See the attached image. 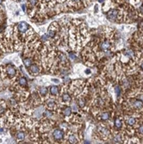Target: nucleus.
Returning a JSON list of instances; mask_svg holds the SVG:
<instances>
[{
	"label": "nucleus",
	"instance_id": "nucleus-14",
	"mask_svg": "<svg viewBox=\"0 0 143 144\" xmlns=\"http://www.w3.org/2000/svg\"><path fill=\"white\" fill-rule=\"evenodd\" d=\"M100 120H102V121H106V120H109V112H103L101 115H100V117H98Z\"/></svg>",
	"mask_w": 143,
	"mask_h": 144
},
{
	"label": "nucleus",
	"instance_id": "nucleus-26",
	"mask_svg": "<svg viewBox=\"0 0 143 144\" xmlns=\"http://www.w3.org/2000/svg\"><path fill=\"white\" fill-rule=\"evenodd\" d=\"M59 2H65V1H66V0H59Z\"/></svg>",
	"mask_w": 143,
	"mask_h": 144
},
{
	"label": "nucleus",
	"instance_id": "nucleus-10",
	"mask_svg": "<svg viewBox=\"0 0 143 144\" xmlns=\"http://www.w3.org/2000/svg\"><path fill=\"white\" fill-rule=\"evenodd\" d=\"M114 126L115 128L117 129H120L122 127H123V119L121 117H117L115 120V123H114Z\"/></svg>",
	"mask_w": 143,
	"mask_h": 144
},
{
	"label": "nucleus",
	"instance_id": "nucleus-19",
	"mask_svg": "<svg viewBox=\"0 0 143 144\" xmlns=\"http://www.w3.org/2000/svg\"><path fill=\"white\" fill-rule=\"evenodd\" d=\"M43 116L44 117H50L51 116H52V111L48 109V110H46L43 112Z\"/></svg>",
	"mask_w": 143,
	"mask_h": 144
},
{
	"label": "nucleus",
	"instance_id": "nucleus-25",
	"mask_svg": "<svg viewBox=\"0 0 143 144\" xmlns=\"http://www.w3.org/2000/svg\"><path fill=\"white\" fill-rule=\"evenodd\" d=\"M141 70H142V71H143V63L141 65Z\"/></svg>",
	"mask_w": 143,
	"mask_h": 144
},
{
	"label": "nucleus",
	"instance_id": "nucleus-27",
	"mask_svg": "<svg viewBox=\"0 0 143 144\" xmlns=\"http://www.w3.org/2000/svg\"><path fill=\"white\" fill-rule=\"evenodd\" d=\"M3 132V129H0V134Z\"/></svg>",
	"mask_w": 143,
	"mask_h": 144
},
{
	"label": "nucleus",
	"instance_id": "nucleus-20",
	"mask_svg": "<svg viewBox=\"0 0 143 144\" xmlns=\"http://www.w3.org/2000/svg\"><path fill=\"white\" fill-rule=\"evenodd\" d=\"M38 3V0H29V4H30V6H35Z\"/></svg>",
	"mask_w": 143,
	"mask_h": 144
},
{
	"label": "nucleus",
	"instance_id": "nucleus-8",
	"mask_svg": "<svg viewBox=\"0 0 143 144\" xmlns=\"http://www.w3.org/2000/svg\"><path fill=\"white\" fill-rule=\"evenodd\" d=\"M30 72L33 75H37L39 74V72H40V68L36 64H32L30 67V69H29Z\"/></svg>",
	"mask_w": 143,
	"mask_h": 144
},
{
	"label": "nucleus",
	"instance_id": "nucleus-12",
	"mask_svg": "<svg viewBox=\"0 0 143 144\" xmlns=\"http://www.w3.org/2000/svg\"><path fill=\"white\" fill-rule=\"evenodd\" d=\"M49 92H50V94H52L53 96H56V95H58V93H59V88L55 86H53L50 87Z\"/></svg>",
	"mask_w": 143,
	"mask_h": 144
},
{
	"label": "nucleus",
	"instance_id": "nucleus-15",
	"mask_svg": "<svg viewBox=\"0 0 143 144\" xmlns=\"http://www.w3.org/2000/svg\"><path fill=\"white\" fill-rule=\"evenodd\" d=\"M63 115L66 117H70V116L72 115V110H71V108H69V107H65V108L63 109Z\"/></svg>",
	"mask_w": 143,
	"mask_h": 144
},
{
	"label": "nucleus",
	"instance_id": "nucleus-18",
	"mask_svg": "<svg viewBox=\"0 0 143 144\" xmlns=\"http://www.w3.org/2000/svg\"><path fill=\"white\" fill-rule=\"evenodd\" d=\"M23 64H24V66L26 67H30V66L33 64V61L30 58H26L23 60Z\"/></svg>",
	"mask_w": 143,
	"mask_h": 144
},
{
	"label": "nucleus",
	"instance_id": "nucleus-17",
	"mask_svg": "<svg viewBox=\"0 0 143 144\" xmlns=\"http://www.w3.org/2000/svg\"><path fill=\"white\" fill-rule=\"evenodd\" d=\"M39 94L42 96V97H45L48 94V89L46 87H40L39 88Z\"/></svg>",
	"mask_w": 143,
	"mask_h": 144
},
{
	"label": "nucleus",
	"instance_id": "nucleus-3",
	"mask_svg": "<svg viewBox=\"0 0 143 144\" xmlns=\"http://www.w3.org/2000/svg\"><path fill=\"white\" fill-rule=\"evenodd\" d=\"M131 106L132 108H134L135 110H143V102L139 99H134L131 101Z\"/></svg>",
	"mask_w": 143,
	"mask_h": 144
},
{
	"label": "nucleus",
	"instance_id": "nucleus-16",
	"mask_svg": "<svg viewBox=\"0 0 143 144\" xmlns=\"http://www.w3.org/2000/svg\"><path fill=\"white\" fill-rule=\"evenodd\" d=\"M16 137L18 141H22V140H23L25 138V132H23V131H19V132L16 133Z\"/></svg>",
	"mask_w": 143,
	"mask_h": 144
},
{
	"label": "nucleus",
	"instance_id": "nucleus-7",
	"mask_svg": "<svg viewBox=\"0 0 143 144\" xmlns=\"http://www.w3.org/2000/svg\"><path fill=\"white\" fill-rule=\"evenodd\" d=\"M125 123L128 126H134V125H135L137 123V120L134 117H127L125 118Z\"/></svg>",
	"mask_w": 143,
	"mask_h": 144
},
{
	"label": "nucleus",
	"instance_id": "nucleus-2",
	"mask_svg": "<svg viewBox=\"0 0 143 144\" xmlns=\"http://www.w3.org/2000/svg\"><path fill=\"white\" fill-rule=\"evenodd\" d=\"M53 138L54 139L55 142H61L62 140L65 137V134L64 131L60 129H55L53 131Z\"/></svg>",
	"mask_w": 143,
	"mask_h": 144
},
{
	"label": "nucleus",
	"instance_id": "nucleus-21",
	"mask_svg": "<svg viewBox=\"0 0 143 144\" xmlns=\"http://www.w3.org/2000/svg\"><path fill=\"white\" fill-rule=\"evenodd\" d=\"M138 133H139V135H143V124L138 128Z\"/></svg>",
	"mask_w": 143,
	"mask_h": 144
},
{
	"label": "nucleus",
	"instance_id": "nucleus-9",
	"mask_svg": "<svg viewBox=\"0 0 143 144\" xmlns=\"http://www.w3.org/2000/svg\"><path fill=\"white\" fill-rule=\"evenodd\" d=\"M67 142L69 143H78L79 142V139L77 138L76 135L74 134H70L68 135V138H67Z\"/></svg>",
	"mask_w": 143,
	"mask_h": 144
},
{
	"label": "nucleus",
	"instance_id": "nucleus-24",
	"mask_svg": "<svg viewBox=\"0 0 143 144\" xmlns=\"http://www.w3.org/2000/svg\"><path fill=\"white\" fill-rule=\"evenodd\" d=\"M85 72H86L87 73H88V74H89V73L91 72V71H90V70H89V69H87V70H85Z\"/></svg>",
	"mask_w": 143,
	"mask_h": 144
},
{
	"label": "nucleus",
	"instance_id": "nucleus-11",
	"mask_svg": "<svg viewBox=\"0 0 143 144\" xmlns=\"http://www.w3.org/2000/svg\"><path fill=\"white\" fill-rule=\"evenodd\" d=\"M18 84H19V86H22V87H26V86H28L27 79H26L25 77H21V78H19Z\"/></svg>",
	"mask_w": 143,
	"mask_h": 144
},
{
	"label": "nucleus",
	"instance_id": "nucleus-5",
	"mask_svg": "<svg viewBox=\"0 0 143 144\" xmlns=\"http://www.w3.org/2000/svg\"><path fill=\"white\" fill-rule=\"evenodd\" d=\"M17 30L22 34H24L28 30H30V26L25 22H21L17 24Z\"/></svg>",
	"mask_w": 143,
	"mask_h": 144
},
{
	"label": "nucleus",
	"instance_id": "nucleus-28",
	"mask_svg": "<svg viewBox=\"0 0 143 144\" xmlns=\"http://www.w3.org/2000/svg\"><path fill=\"white\" fill-rule=\"evenodd\" d=\"M2 3H3V0H0V5H2Z\"/></svg>",
	"mask_w": 143,
	"mask_h": 144
},
{
	"label": "nucleus",
	"instance_id": "nucleus-6",
	"mask_svg": "<svg viewBox=\"0 0 143 144\" xmlns=\"http://www.w3.org/2000/svg\"><path fill=\"white\" fill-rule=\"evenodd\" d=\"M46 104H47V107H48V110H56V108H57L56 102H55L54 99H49V100H48V101H47V103H46Z\"/></svg>",
	"mask_w": 143,
	"mask_h": 144
},
{
	"label": "nucleus",
	"instance_id": "nucleus-22",
	"mask_svg": "<svg viewBox=\"0 0 143 144\" xmlns=\"http://www.w3.org/2000/svg\"><path fill=\"white\" fill-rule=\"evenodd\" d=\"M72 2H73V6H75V5H78V4H79L80 2H81L82 0H71Z\"/></svg>",
	"mask_w": 143,
	"mask_h": 144
},
{
	"label": "nucleus",
	"instance_id": "nucleus-1",
	"mask_svg": "<svg viewBox=\"0 0 143 144\" xmlns=\"http://www.w3.org/2000/svg\"><path fill=\"white\" fill-rule=\"evenodd\" d=\"M98 133L100 137L104 140L109 139V136H110V132H109V130L107 129V127L104 126V125H100V126L98 127Z\"/></svg>",
	"mask_w": 143,
	"mask_h": 144
},
{
	"label": "nucleus",
	"instance_id": "nucleus-13",
	"mask_svg": "<svg viewBox=\"0 0 143 144\" xmlns=\"http://www.w3.org/2000/svg\"><path fill=\"white\" fill-rule=\"evenodd\" d=\"M71 96L70 94H68V93H63L62 94V100H63V102H65V103H69V102L71 101Z\"/></svg>",
	"mask_w": 143,
	"mask_h": 144
},
{
	"label": "nucleus",
	"instance_id": "nucleus-23",
	"mask_svg": "<svg viewBox=\"0 0 143 144\" xmlns=\"http://www.w3.org/2000/svg\"><path fill=\"white\" fill-rule=\"evenodd\" d=\"M115 91H116L117 95L120 94V87H119V86H116V87H115Z\"/></svg>",
	"mask_w": 143,
	"mask_h": 144
},
{
	"label": "nucleus",
	"instance_id": "nucleus-4",
	"mask_svg": "<svg viewBox=\"0 0 143 144\" xmlns=\"http://www.w3.org/2000/svg\"><path fill=\"white\" fill-rule=\"evenodd\" d=\"M5 72H6L7 76L9 77L10 79L14 78V77L16 75V73H17V72H16V68L14 67L13 66H11V65L7 66V67L5 68Z\"/></svg>",
	"mask_w": 143,
	"mask_h": 144
}]
</instances>
